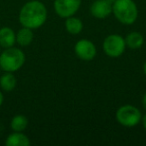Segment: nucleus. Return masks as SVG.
Listing matches in <instances>:
<instances>
[{
    "instance_id": "nucleus-8",
    "label": "nucleus",
    "mask_w": 146,
    "mask_h": 146,
    "mask_svg": "<svg viewBox=\"0 0 146 146\" xmlns=\"http://www.w3.org/2000/svg\"><path fill=\"white\" fill-rule=\"evenodd\" d=\"M90 13L97 19H104L112 13V4L105 0H95L90 6Z\"/></svg>"
},
{
    "instance_id": "nucleus-12",
    "label": "nucleus",
    "mask_w": 146,
    "mask_h": 146,
    "mask_svg": "<svg viewBox=\"0 0 146 146\" xmlns=\"http://www.w3.org/2000/svg\"><path fill=\"white\" fill-rule=\"evenodd\" d=\"M34 35H33L32 29L23 27L20 28L16 33V43L22 47H26L30 45L33 41Z\"/></svg>"
},
{
    "instance_id": "nucleus-3",
    "label": "nucleus",
    "mask_w": 146,
    "mask_h": 146,
    "mask_svg": "<svg viewBox=\"0 0 146 146\" xmlns=\"http://www.w3.org/2000/svg\"><path fill=\"white\" fill-rule=\"evenodd\" d=\"M112 13L120 23L131 25L137 20V5L133 0H116L112 4Z\"/></svg>"
},
{
    "instance_id": "nucleus-9",
    "label": "nucleus",
    "mask_w": 146,
    "mask_h": 146,
    "mask_svg": "<svg viewBox=\"0 0 146 146\" xmlns=\"http://www.w3.org/2000/svg\"><path fill=\"white\" fill-rule=\"evenodd\" d=\"M16 43V33L10 27L0 28V46L2 49L14 46Z\"/></svg>"
},
{
    "instance_id": "nucleus-16",
    "label": "nucleus",
    "mask_w": 146,
    "mask_h": 146,
    "mask_svg": "<svg viewBox=\"0 0 146 146\" xmlns=\"http://www.w3.org/2000/svg\"><path fill=\"white\" fill-rule=\"evenodd\" d=\"M3 102H4V95H3L2 91H0V107L2 106Z\"/></svg>"
},
{
    "instance_id": "nucleus-2",
    "label": "nucleus",
    "mask_w": 146,
    "mask_h": 146,
    "mask_svg": "<svg viewBox=\"0 0 146 146\" xmlns=\"http://www.w3.org/2000/svg\"><path fill=\"white\" fill-rule=\"evenodd\" d=\"M25 53L17 47L5 48L0 53V68L4 72H16L25 63Z\"/></svg>"
},
{
    "instance_id": "nucleus-4",
    "label": "nucleus",
    "mask_w": 146,
    "mask_h": 146,
    "mask_svg": "<svg viewBox=\"0 0 146 146\" xmlns=\"http://www.w3.org/2000/svg\"><path fill=\"white\" fill-rule=\"evenodd\" d=\"M141 112L136 106L126 104L118 108L116 111V119L118 123L125 127H134L141 121Z\"/></svg>"
},
{
    "instance_id": "nucleus-10",
    "label": "nucleus",
    "mask_w": 146,
    "mask_h": 146,
    "mask_svg": "<svg viewBox=\"0 0 146 146\" xmlns=\"http://www.w3.org/2000/svg\"><path fill=\"white\" fill-rule=\"evenodd\" d=\"M30 144V139L23 132L13 131L5 139V145L7 146H29Z\"/></svg>"
},
{
    "instance_id": "nucleus-15",
    "label": "nucleus",
    "mask_w": 146,
    "mask_h": 146,
    "mask_svg": "<svg viewBox=\"0 0 146 146\" xmlns=\"http://www.w3.org/2000/svg\"><path fill=\"white\" fill-rule=\"evenodd\" d=\"M27 126H28V119H27L26 116L22 115V114L15 115L11 119L10 128L12 131L23 132L27 128Z\"/></svg>"
},
{
    "instance_id": "nucleus-13",
    "label": "nucleus",
    "mask_w": 146,
    "mask_h": 146,
    "mask_svg": "<svg viewBox=\"0 0 146 146\" xmlns=\"http://www.w3.org/2000/svg\"><path fill=\"white\" fill-rule=\"evenodd\" d=\"M124 39H125L126 46L130 49H133V50L139 49L144 43L143 35L140 32H137V31H133V32L128 33L127 36Z\"/></svg>"
},
{
    "instance_id": "nucleus-22",
    "label": "nucleus",
    "mask_w": 146,
    "mask_h": 146,
    "mask_svg": "<svg viewBox=\"0 0 146 146\" xmlns=\"http://www.w3.org/2000/svg\"><path fill=\"white\" fill-rule=\"evenodd\" d=\"M0 74H1V68H0Z\"/></svg>"
},
{
    "instance_id": "nucleus-20",
    "label": "nucleus",
    "mask_w": 146,
    "mask_h": 146,
    "mask_svg": "<svg viewBox=\"0 0 146 146\" xmlns=\"http://www.w3.org/2000/svg\"><path fill=\"white\" fill-rule=\"evenodd\" d=\"M105 1H107V2H109L110 4H113V3L115 2L116 0H105Z\"/></svg>"
},
{
    "instance_id": "nucleus-21",
    "label": "nucleus",
    "mask_w": 146,
    "mask_h": 146,
    "mask_svg": "<svg viewBox=\"0 0 146 146\" xmlns=\"http://www.w3.org/2000/svg\"><path fill=\"white\" fill-rule=\"evenodd\" d=\"M1 51H2V48H1V46H0V53H1Z\"/></svg>"
},
{
    "instance_id": "nucleus-19",
    "label": "nucleus",
    "mask_w": 146,
    "mask_h": 146,
    "mask_svg": "<svg viewBox=\"0 0 146 146\" xmlns=\"http://www.w3.org/2000/svg\"><path fill=\"white\" fill-rule=\"evenodd\" d=\"M143 72H144V74L146 75V61L144 62V65H143Z\"/></svg>"
},
{
    "instance_id": "nucleus-11",
    "label": "nucleus",
    "mask_w": 146,
    "mask_h": 146,
    "mask_svg": "<svg viewBox=\"0 0 146 146\" xmlns=\"http://www.w3.org/2000/svg\"><path fill=\"white\" fill-rule=\"evenodd\" d=\"M17 85V79L13 72H4L0 75V88L5 92H11Z\"/></svg>"
},
{
    "instance_id": "nucleus-6",
    "label": "nucleus",
    "mask_w": 146,
    "mask_h": 146,
    "mask_svg": "<svg viewBox=\"0 0 146 146\" xmlns=\"http://www.w3.org/2000/svg\"><path fill=\"white\" fill-rule=\"evenodd\" d=\"M81 6V0H55L54 10L61 18L73 16Z\"/></svg>"
},
{
    "instance_id": "nucleus-18",
    "label": "nucleus",
    "mask_w": 146,
    "mask_h": 146,
    "mask_svg": "<svg viewBox=\"0 0 146 146\" xmlns=\"http://www.w3.org/2000/svg\"><path fill=\"white\" fill-rule=\"evenodd\" d=\"M142 105H143V108L146 110V93L143 95V98H142Z\"/></svg>"
},
{
    "instance_id": "nucleus-1",
    "label": "nucleus",
    "mask_w": 146,
    "mask_h": 146,
    "mask_svg": "<svg viewBox=\"0 0 146 146\" xmlns=\"http://www.w3.org/2000/svg\"><path fill=\"white\" fill-rule=\"evenodd\" d=\"M18 19L23 27L38 29L46 22L47 9L38 0H30L21 7Z\"/></svg>"
},
{
    "instance_id": "nucleus-7",
    "label": "nucleus",
    "mask_w": 146,
    "mask_h": 146,
    "mask_svg": "<svg viewBox=\"0 0 146 146\" xmlns=\"http://www.w3.org/2000/svg\"><path fill=\"white\" fill-rule=\"evenodd\" d=\"M74 51L78 58L83 61H91L96 56V47L92 41L88 39H80L74 46Z\"/></svg>"
},
{
    "instance_id": "nucleus-14",
    "label": "nucleus",
    "mask_w": 146,
    "mask_h": 146,
    "mask_svg": "<svg viewBox=\"0 0 146 146\" xmlns=\"http://www.w3.org/2000/svg\"><path fill=\"white\" fill-rule=\"evenodd\" d=\"M65 29L72 35H77L83 30V22L77 17L70 16L65 20Z\"/></svg>"
},
{
    "instance_id": "nucleus-17",
    "label": "nucleus",
    "mask_w": 146,
    "mask_h": 146,
    "mask_svg": "<svg viewBox=\"0 0 146 146\" xmlns=\"http://www.w3.org/2000/svg\"><path fill=\"white\" fill-rule=\"evenodd\" d=\"M141 120H142V125H143L144 129H145V131H146V114L141 118Z\"/></svg>"
},
{
    "instance_id": "nucleus-5",
    "label": "nucleus",
    "mask_w": 146,
    "mask_h": 146,
    "mask_svg": "<svg viewBox=\"0 0 146 146\" xmlns=\"http://www.w3.org/2000/svg\"><path fill=\"white\" fill-rule=\"evenodd\" d=\"M103 51L107 56L116 58L121 56L125 51V39L118 34H110L103 41Z\"/></svg>"
}]
</instances>
